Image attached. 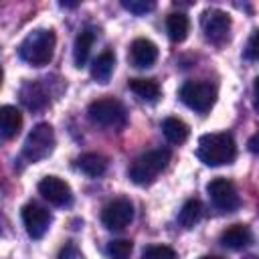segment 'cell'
<instances>
[{
    "mask_svg": "<svg viewBox=\"0 0 259 259\" xmlns=\"http://www.w3.org/2000/svg\"><path fill=\"white\" fill-rule=\"evenodd\" d=\"M196 156L206 166H225L231 164L237 158V144L231 134L219 132V134H204L198 140Z\"/></svg>",
    "mask_w": 259,
    "mask_h": 259,
    "instance_id": "1",
    "label": "cell"
},
{
    "mask_svg": "<svg viewBox=\"0 0 259 259\" xmlns=\"http://www.w3.org/2000/svg\"><path fill=\"white\" fill-rule=\"evenodd\" d=\"M55 32L51 28H36L24 36V40L18 47V55L24 63L32 67L49 65L55 55Z\"/></svg>",
    "mask_w": 259,
    "mask_h": 259,
    "instance_id": "2",
    "label": "cell"
},
{
    "mask_svg": "<svg viewBox=\"0 0 259 259\" xmlns=\"http://www.w3.org/2000/svg\"><path fill=\"white\" fill-rule=\"evenodd\" d=\"M172 154L168 148H156V150H150L142 156H138L134 160V164L130 166L127 170V176L132 182L140 184V186H146L150 182L156 180V176L168 166Z\"/></svg>",
    "mask_w": 259,
    "mask_h": 259,
    "instance_id": "3",
    "label": "cell"
},
{
    "mask_svg": "<svg viewBox=\"0 0 259 259\" xmlns=\"http://www.w3.org/2000/svg\"><path fill=\"white\" fill-rule=\"evenodd\" d=\"M87 115H89L91 123H95L103 130L119 132L127 123V111H125L123 103L113 97H103V99H95L93 103H89Z\"/></svg>",
    "mask_w": 259,
    "mask_h": 259,
    "instance_id": "4",
    "label": "cell"
},
{
    "mask_svg": "<svg viewBox=\"0 0 259 259\" xmlns=\"http://www.w3.org/2000/svg\"><path fill=\"white\" fill-rule=\"evenodd\" d=\"M55 148V132L49 123H36L26 140H24V146H22V158L26 162H40L45 160L47 156H51Z\"/></svg>",
    "mask_w": 259,
    "mask_h": 259,
    "instance_id": "5",
    "label": "cell"
},
{
    "mask_svg": "<svg viewBox=\"0 0 259 259\" xmlns=\"http://www.w3.org/2000/svg\"><path fill=\"white\" fill-rule=\"evenodd\" d=\"M180 99L186 107H190L196 113H206L217 99V89L214 85L206 81H186L180 87Z\"/></svg>",
    "mask_w": 259,
    "mask_h": 259,
    "instance_id": "6",
    "label": "cell"
},
{
    "mask_svg": "<svg viewBox=\"0 0 259 259\" xmlns=\"http://www.w3.org/2000/svg\"><path fill=\"white\" fill-rule=\"evenodd\" d=\"M206 192H208V198L210 202L219 208V210H225V212H233L239 208L241 204V198H239V192L235 188V184L227 178H212L208 184H206Z\"/></svg>",
    "mask_w": 259,
    "mask_h": 259,
    "instance_id": "7",
    "label": "cell"
},
{
    "mask_svg": "<svg viewBox=\"0 0 259 259\" xmlns=\"http://www.w3.org/2000/svg\"><path fill=\"white\" fill-rule=\"evenodd\" d=\"M200 26H202V32L204 36L214 42V45H221L227 40L229 36V30H231V16L221 10V8H208L202 12V18H200Z\"/></svg>",
    "mask_w": 259,
    "mask_h": 259,
    "instance_id": "8",
    "label": "cell"
},
{
    "mask_svg": "<svg viewBox=\"0 0 259 259\" xmlns=\"http://www.w3.org/2000/svg\"><path fill=\"white\" fill-rule=\"evenodd\" d=\"M134 219V206L127 198H113L101 210V223L109 231H123Z\"/></svg>",
    "mask_w": 259,
    "mask_h": 259,
    "instance_id": "9",
    "label": "cell"
},
{
    "mask_svg": "<svg viewBox=\"0 0 259 259\" xmlns=\"http://www.w3.org/2000/svg\"><path fill=\"white\" fill-rule=\"evenodd\" d=\"M20 217H22V223H24L28 237H32V239L45 237V233L49 231V225L53 221L51 212L36 202H26L20 210Z\"/></svg>",
    "mask_w": 259,
    "mask_h": 259,
    "instance_id": "10",
    "label": "cell"
},
{
    "mask_svg": "<svg viewBox=\"0 0 259 259\" xmlns=\"http://www.w3.org/2000/svg\"><path fill=\"white\" fill-rule=\"evenodd\" d=\"M38 194L55 206H65L73 198L71 186L65 180H61L59 176H45L38 182Z\"/></svg>",
    "mask_w": 259,
    "mask_h": 259,
    "instance_id": "11",
    "label": "cell"
},
{
    "mask_svg": "<svg viewBox=\"0 0 259 259\" xmlns=\"http://www.w3.org/2000/svg\"><path fill=\"white\" fill-rule=\"evenodd\" d=\"M18 95H20L22 105H24L26 109H30V111L45 109V107L49 105V101H51V93H49V89H47L40 81H26V83L20 87Z\"/></svg>",
    "mask_w": 259,
    "mask_h": 259,
    "instance_id": "12",
    "label": "cell"
},
{
    "mask_svg": "<svg viewBox=\"0 0 259 259\" xmlns=\"http://www.w3.org/2000/svg\"><path fill=\"white\" fill-rule=\"evenodd\" d=\"M158 59V47L150 38H136L130 47V61L138 69H148Z\"/></svg>",
    "mask_w": 259,
    "mask_h": 259,
    "instance_id": "13",
    "label": "cell"
},
{
    "mask_svg": "<svg viewBox=\"0 0 259 259\" xmlns=\"http://www.w3.org/2000/svg\"><path fill=\"white\" fill-rule=\"evenodd\" d=\"M251 239H253V235H251V229L247 225H231L219 237L221 245L227 247V249H233V251H239V249L247 247L251 243Z\"/></svg>",
    "mask_w": 259,
    "mask_h": 259,
    "instance_id": "14",
    "label": "cell"
},
{
    "mask_svg": "<svg viewBox=\"0 0 259 259\" xmlns=\"http://www.w3.org/2000/svg\"><path fill=\"white\" fill-rule=\"evenodd\" d=\"M22 127V113L14 105H2L0 107V132L4 140H12L18 136Z\"/></svg>",
    "mask_w": 259,
    "mask_h": 259,
    "instance_id": "15",
    "label": "cell"
},
{
    "mask_svg": "<svg viewBox=\"0 0 259 259\" xmlns=\"http://www.w3.org/2000/svg\"><path fill=\"white\" fill-rule=\"evenodd\" d=\"M188 30H190V22L184 12H170L166 16V32L172 42H182L188 36Z\"/></svg>",
    "mask_w": 259,
    "mask_h": 259,
    "instance_id": "16",
    "label": "cell"
},
{
    "mask_svg": "<svg viewBox=\"0 0 259 259\" xmlns=\"http://www.w3.org/2000/svg\"><path fill=\"white\" fill-rule=\"evenodd\" d=\"M93 40H95V34L91 28H83L77 36H75V42H73V61L77 67H83L89 59V53H91V47H93Z\"/></svg>",
    "mask_w": 259,
    "mask_h": 259,
    "instance_id": "17",
    "label": "cell"
},
{
    "mask_svg": "<svg viewBox=\"0 0 259 259\" xmlns=\"http://www.w3.org/2000/svg\"><path fill=\"white\" fill-rule=\"evenodd\" d=\"M113 67H115V55H113L111 51H103V53L91 63V77H93L97 83H107V81L111 79Z\"/></svg>",
    "mask_w": 259,
    "mask_h": 259,
    "instance_id": "18",
    "label": "cell"
},
{
    "mask_svg": "<svg viewBox=\"0 0 259 259\" xmlns=\"http://www.w3.org/2000/svg\"><path fill=\"white\" fill-rule=\"evenodd\" d=\"M162 132L166 136V140L170 144H184L188 140V134H190V127L186 121H182L180 117H166L162 121Z\"/></svg>",
    "mask_w": 259,
    "mask_h": 259,
    "instance_id": "19",
    "label": "cell"
},
{
    "mask_svg": "<svg viewBox=\"0 0 259 259\" xmlns=\"http://www.w3.org/2000/svg\"><path fill=\"white\" fill-rule=\"evenodd\" d=\"M77 166H79V170L85 172L87 176L97 178V176H101V174L107 170V158L101 156V154H97V152H87V154H83V156L77 160Z\"/></svg>",
    "mask_w": 259,
    "mask_h": 259,
    "instance_id": "20",
    "label": "cell"
},
{
    "mask_svg": "<svg viewBox=\"0 0 259 259\" xmlns=\"http://www.w3.org/2000/svg\"><path fill=\"white\" fill-rule=\"evenodd\" d=\"M127 87H130L140 99H144V101H156V99L160 97V85H158L154 79H142V77L130 79Z\"/></svg>",
    "mask_w": 259,
    "mask_h": 259,
    "instance_id": "21",
    "label": "cell"
},
{
    "mask_svg": "<svg viewBox=\"0 0 259 259\" xmlns=\"http://www.w3.org/2000/svg\"><path fill=\"white\" fill-rule=\"evenodd\" d=\"M200 217H202V204H200V200L190 198V200H186L182 204V208L178 212V223L184 229H192L200 221Z\"/></svg>",
    "mask_w": 259,
    "mask_h": 259,
    "instance_id": "22",
    "label": "cell"
},
{
    "mask_svg": "<svg viewBox=\"0 0 259 259\" xmlns=\"http://www.w3.org/2000/svg\"><path fill=\"white\" fill-rule=\"evenodd\" d=\"M132 249H134L132 241H127V239H113L107 245V257L109 259H130Z\"/></svg>",
    "mask_w": 259,
    "mask_h": 259,
    "instance_id": "23",
    "label": "cell"
},
{
    "mask_svg": "<svg viewBox=\"0 0 259 259\" xmlns=\"http://www.w3.org/2000/svg\"><path fill=\"white\" fill-rule=\"evenodd\" d=\"M142 259H176V253L168 245H150L144 249Z\"/></svg>",
    "mask_w": 259,
    "mask_h": 259,
    "instance_id": "24",
    "label": "cell"
},
{
    "mask_svg": "<svg viewBox=\"0 0 259 259\" xmlns=\"http://www.w3.org/2000/svg\"><path fill=\"white\" fill-rule=\"evenodd\" d=\"M121 6L125 10H130L132 14H146L150 10L156 8V2L154 0H121Z\"/></svg>",
    "mask_w": 259,
    "mask_h": 259,
    "instance_id": "25",
    "label": "cell"
},
{
    "mask_svg": "<svg viewBox=\"0 0 259 259\" xmlns=\"http://www.w3.org/2000/svg\"><path fill=\"white\" fill-rule=\"evenodd\" d=\"M245 57L249 61H259V28L249 36L247 47H245Z\"/></svg>",
    "mask_w": 259,
    "mask_h": 259,
    "instance_id": "26",
    "label": "cell"
},
{
    "mask_svg": "<svg viewBox=\"0 0 259 259\" xmlns=\"http://www.w3.org/2000/svg\"><path fill=\"white\" fill-rule=\"evenodd\" d=\"M57 259H81V253L75 247V243H65V247L59 251Z\"/></svg>",
    "mask_w": 259,
    "mask_h": 259,
    "instance_id": "27",
    "label": "cell"
},
{
    "mask_svg": "<svg viewBox=\"0 0 259 259\" xmlns=\"http://www.w3.org/2000/svg\"><path fill=\"white\" fill-rule=\"evenodd\" d=\"M253 107L259 113V77L253 81Z\"/></svg>",
    "mask_w": 259,
    "mask_h": 259,
    "instance_id": "28",
    "label": "cell"
},
{
    "mask_svg": "<svg viewBox=\"0 0 259 259\" xmlns=\"http://www.w3.org/2000/svg\"><path fill=\"white\" fill-rule=\"evenodd\" d=\"M247 146H249V150H251V152L259 154V132H257L255 136H251V138H249V144H247Z\"/></svg>",
    "mask_w": 259,
    "mask_h": 259,
    "instance_id": "29",
    "label": "cell"
},
{
    "mask_svg": "<svg viewBox=\"0 0 259 259\" xmlns=\"http://www.w3.org/2000/svg\"><path fill=\"white\" fill-rule=\"evenodd\" d=\"M61 6L63 8H75V6H79V2H61Z\"/></svg>",
    "mask_w": 259,
    "mask_h": 259,
    "instance_id": "30",
    "label": "cell"
},
{
    "mask_svg": "<svg viewBox=\"0 0 259 259\" xmlns=\"http://www.w3.org/2000/svg\"><path fill=\"white\" fill-rule=\"evenodd\" d=\"M200 259H223V257H217V255H204V257H200Z\"/></svg>",
    "mask_w": 259,
    "mask_h": 259,
    "instance_id": "31",
    "label": "cell"
},
{
    "mask_svg": "<svg viewBox=\"0 0 259 259\" xmlns=\"http://www.w3.org/2000/svg\"><path fill=\"white\" fill-rule=\"evenodd\" d=\"M245 259H259V257H257V255H247Z\"/></svg>",
    "mask_w": 259,
    "mask_h": 259,
    "instance_id": "32",
    "label": "cell"
}]
</instances>
